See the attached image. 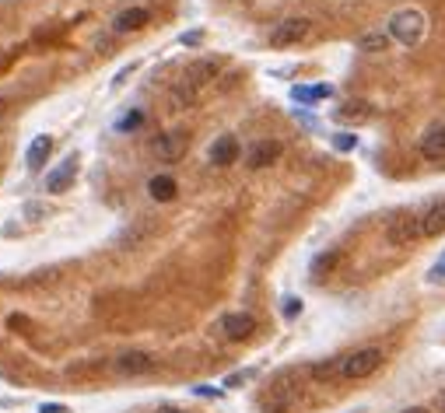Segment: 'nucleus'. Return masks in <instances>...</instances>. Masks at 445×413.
Returning <instances> with one entry per match:
<instances>
[{
	"instance_id": "f257e3e1",
	"label": "nucleus",
	"mask_w": 445,
	"mask_h": 413,
	"mask_svg": "<svg viewBox=\"0 0 445 413\" xmlns=\"http://www.w3.org/2000/svg\"><path fill=\"white\" fill-rule=\"evenodd\" d=\"M424 32H428V18H424V11H417V7L397 11V14L389 18V28H386V36L397 39L400 46H417V42L424 39Z\"/></svg>"
},
{
	"instance_id": "f03ea898",
	"label": "nucleus",
	"mask_w": 445,
	"mask_h": 413,
	"mask_svg": "<svg viewBox=\"0 0 445 413\" xmlns=\"http://www.w3.org/2000/svg\"><path fill=\"white\" fill-rule=\"evenodd\" d=\"M379 365H382V350L379 347H362V350L340 357V372L337 375L347 378V382H358V378H368V375L379 372Z\"/></svg>"
},
{
	"instance_id": "7ed1b4c3",
	"label": "nucleus",
	"mask_w": 445,
	"mask_h": 413,
	"mask_svg": "<svg viewBox=\"0 0 445 413\" xmlns=\"http://www.w3.org/2000/svg\"><path fill=\"white\" fill-rule=\"evenodd\" d=\"M414 224H417V242H421V239H435V235H442L445 231V197L431 200V204L424 206V214L414 217Z\"/></svg>"
},
{
	"instance_id": "20e7f679",
	"label": "nucleus",
	"mask_w": 445,
	"mask_h": 413,
	"mask_svg": "<svg viewBox=\"0 0 445 413\" xmlns=\"http://www.w3.org/2000/svg\"><path fill=\"white\" fill-rule=\"evenodd\" d=\"M309 32H312V21H309V18H284L281 25L270 32V46H274V49L295 46V42L305 39Z\"/></svg>"
},
{
	"instance_id": "39448f33",
	"label": "nucleus",
	"mask_w": 445,
	"mask_h": 413,
	"mask_svg": "<svg viewBox=\"0 0 445 413\" xmlns=\"http://www.w3.org/2000/svg\"><path fill=\"white\" fill-rule=\"evenodd\" d=\"M74 175H78V158L71 155V158H63L60 165H56L53 172H49V175H46V189L60 197V193H67V189H71Z\"/></svg>"
},
{
	"instance_id": "423d86ee",
	"label": "nucleus",
	"mask_w": 445,
	"mask_h": 413,
	"mask_svg": "<svg viewBox=\"0 0 445 413\" xmlns=\"http://www.w3.org/2000/svg\"><path fill=\"white\" fill-rule=\"evenodd\" d=\"M207 158H210V165H218V168L232 165V162L239 158V140H235V133H221V137L210 144Z\"/></svg>"
},
{
	"instance_id": "0eeeda50",
	"label": "nucleus",
	"mask_w": 445,
	"mask_h": 413,
	"mask_svg": "<svg viewBox=\"0 0 445 413\" xmlns=\"http://www.w3.org/2000/svg\"><path fill=\"white\" fill-rule=\"evenodd\" d=\"M155 365H158V361H155L151 354H144V350H126V354H120V357H116V372L130 375V378H133V375L155 372Z\"/></svg>"
},
{
	"instance_id": "6e6552de",
	"label": "nucleus",
	"mask_w": 445,
	"mask_h": 413,
	"mask_svg": "<svg viewBox=\"0 0 445 413\" xmlns=\"http://www.w3.org/2000/svg\"><path fill=\"white\" fill-rule=\"evenodd\" d=\"M148 21H151V11H148V7H126V11H120V14L113 18V32H116V36L140 32Z\"/></svg>"
},
{
	"instance_id": "1a4fd4ad",
	"label": "nucleus",
	"mask_w": 445,
	"mask_h": 413,
	"mask_svg": "<svg viewBox=\"0 0 445 413\" xmlns=\"http://www.w3.org/2000/svg\"><path fill=\"white\" fill-rule=\"evenodd\" d=\"M186 144H190V140H186L183 133H162V137L151 144V151H155L162 162H175V158L186 155Z\"/></svg>"
},
{
	"instance_id": "9d476101",
	"label": "nucleus",
	"mask_w": 445,
	"mask_h": 413,
	"mask_svg": "<svg viewBox=\"0 0 445 413\" xmlns=\"http://www.w3.org/2000/svg\"><path fill=\"white\" fill-rule=\"evenodd\" d=\"M277 158H281V144L277 140H260L249 151V168H267V165H274Z\"/></svg>"
},
{
	"instance_id": "9b49d317",
	"label": "nucleus",
	"mask_w": 445,
	"mask_h": 413,
	"mask_svg": "<svg viewBox=\"0 0 445 413\" xmlns=\"http://www.w3.org/2000/svg\"><path fill=\"white\" fill-rule=\"evenodd\" d=\"M221 330H225L228 340H245L249 333L256 330V323H252V315H245V312H232V315L221 319Z\"/></svg>"
},
{
	"instance_id": "f8f14e48",
	"label": "nucleus",
	"mask_w": 445,
	"mask_h": 413,
	"mask_svg": "<svg viewBox=\"0 0 445 413\" xmlns=\"http://www.w3.org/2000/svg\"><path fill=\"white\" fill-rule=\"evenodd\" d=\"M372 105L368 102H344V105H337L333 109V120L337 123H364V120H372Z\"/></svg>"
},
{
	"instance_id": "ddd939ff",
	"label": "nucleus",
	"mask_w": 445,
	"mask_h": 413,
	"mask_svg": "<svg viewBox=\"0 0 445 413\" xmlns=\"http://www.w3.org/2000/svg\"><path fill=\"white\" fill-rule=\"evenodd\" d=\"M417 147H421V155H424V158H439V162H442V158H445V123L435 126V130H428V133L421 137V144H417Z\"/></svg>"
},
{
	"instance_id": "4468645a",
	"label": "nucleus",
	"mask_w": 445,
	"mask_h": 413,
	"mask_svg": "<svg viewBox=\"0 0 445 413\" xmlns=\"http://www.w3.org/2000/svg\"><path fill=\"white\" fill-rule=\"evenodd\" d=\"M49 151H53V140L49 137H36L32 147H29V155H25V165L32 168V172H39L46 165V158H49Z\"/></svg>"
},
{
	"instance_id": "2eb2a0df",
	"label": "nucleus",
	"mask_w": 445,
	"mask_h": 413,
	"mask_svg": "<svg viewBox=\"0 0 445 413\" xmlns=\"http://www.w3.org/2000/svg\"><path fill=\"white\" fill-rule=\"evenodd\" d=\"M175 189H179V186H175V179H172V175H155V179L148 182V193H151L158 204L175 200Z\"/></svg>"
},
{
	"instance_id": "dca6fc26",
	"label": "nucleus",
	"mask_w": 445,
	"mask_h": 413,
	"mask_svg": "<svg viewBox=\"0 0 445 413\" xmlns=\"http://www.w3.org/2000/svg\"><path fill=\"white\" fill-rule=\"evenodd\" d=\"M337 259H340V252H337V249H329V252H319V256L312 259V277H316V281H319V277H326V273L333 270V263H337Z\"/></svg>"
},
{
	"instance_id": "f3484780",
	"label": "nucleus",
	"mask_w": 445,
	"mask_h": 413,
	"mask_svg": "<svg viewBox=\"0 0 445 413\" xmlns=\"http://www.w3.org/2000/svg\"><path fill=\"white\" fill-rule=\"evenodd\" d=\"M295 102H319V98H329V84H316V88H295L291 91Z\"/></svg>"
},
{
	"instance_id": "a211bd4d",
	"label": "nucleus",
	"mask_w": 445,
	"mask_h": 413,
	"mask_svg": "<svg viewBox=\"0 0 445 413\" xmlns=\"http://www.w3.org/2000/svg\"><path fill=\"white\" fill-rule=\"evenodd\" d=\"M386 42H389V36H382V32H368V36L358 39V49H364V53H382Z\"/></svg>"
},
{
	"instance_id": "6ab92c4d",
	"label": "nucleus",
	"mask_w": 445,
	"mask_h": 413,
	"mask_svg": "<svg viewBox=\"0 0 445 413\" xmlns=\"http://www.w3.org/2000/svg\"><path fill=\"white\" fill-rule=\"evenodd\" d=\"M354 144H358L354 133H337V137H333V147H337V151H351Z\"/></svg>"
},
{
	"instance_id": "aec40b11",
	"label": "nucleus",
	"mask_w": 445,
	"mask_h": 413,
	"mask_svg": "<svg viewBox=\"0 0 445 413\" xmlns=\"http://www.w3.org/2000/svg\"><path fill=\"white\" fill-rule=\"evenodd\" d=\"M428 281H431V284H445V256H442V259H439V263H435V266H431V273H428Z\"/></svg>"
},
{
	"instance_id": "412c9836",
	"label": "nucleus",
	"mask_w": 445,
	"mask_h": 413,
	"mask_svg": "<svg viewBox=\"0 0 445 413\" xmlns=\"http://www.w3.org/2000/svg\"><path fill=\"white\" fill-rule=\"evenodd\" d=\"M140 123H144V113H130L120 123V130H133V126H140Z\"/></svg>"
},
{
	"instance_id": "4be33fe9",
	"label": "nucleus",
	"mask_w": 445,
	"mask_h": 413,
	"mask_svg": "<svg viewBox=\"0 0 445 413\" xmlns=\"http://www.w3.org/2000/svg\"><path fill=\"white\" fill-rule=\"evenodd\" d=\"M179 42H183V46H200V42H203V32H200V28H193V32H186V36H183Z\"/></svg>"
},
{
	"instance_id": "5701e85b",
	"label": "nucleus",
	"mask_w": 445,
	"mask_h": 413,
	"mask_svg": "<svg viewBox=\"0 0 445 413\" xmlns=\"http://www.w3.org/2000/svg\"><path fill=\"white\" fill-rule=\"evenodd\" d=\"M298 312H302V301H298V298H287V305H284V315H287V319H295Z\"/></svg>"
},
{
	"instance_id": "b1692460",
	"label": "nucleus",
	"mask_w": 445,
	"mask_h": 413,
	"mask_svg": "<svg viewBox=\"0 0 445 413\" xmlns=\"http://www.w3.org/2000/svg\"><path fill=\"white\" fill-rule=\"evenodd\" d=\"M245 378H252V372H239V375H228V378H225V385H228V389H235V385H242Z\"/></svg>"
},
{
	"instance_id": "393cba45",
	"label": "nucleus",
	"mask_w": 445,
	"mask_h": 413,
	"mask_svg": "<svg viewBox=\"0 0 445 413\" xmlns=\"http://www.w3.org/2000/svg\"><path fill=\"white\" fill-rule=\"evenodd\" d=\"M42 413H67L63 407H42Z\"/></svg>"
},
{
	"instance_id": "a878e982",
	"label": "nucleus",
	"mask_w": 445,
	"mask_h": 413,
	"mask_svg": "<svg viewBox=\"0 0 445 413\" xmlns=\"http://www.w3.org/2000/svg\"><path fill=\"white\" fill-rule=\"evenodd\" d=\"M404 413H431V410H424V407H406Z\"/></svg>"
},
{
	"instance_id": "bb28decb",
	"label": "nucleus",
	"mask_w": 445,
	"mask_h": 413,
	"mask_svg": "<svg viewBox=\"0 0 445 413\" xmlns=\"http://www.w3.org/2000/svg\"><path fill=\"white\" fill-rule=\"evenodd\" d=\"M158 413H183V410H175V407H162Z\"/></svg>"
},
{
	"instance_id": "cd10ccee",
	"label": "nucleus",
	"mask_w": 445,
	"mask_h": 413,
	"mask_svg": "<svg viewBox=\"0 0 445 413\" xmlns=\"http://www.w3.org/2000/svg\"><path fill=\"white\" fill-rule=\"evenodd\" d=\"M4 109H7V102H4V98H0V116H4Z\"/></svg>"
},
{
	"instance_id": "c85d7f7f",
	"label": "nucleus",
	"mask_w": 445,
	"mask_h": 413,
	"mask_svg": "<svg viewBox=\"0 0 445 413\" xmlns=\"http://www.w3.org/2000/svg\"><path fill=\"white\" fill-rule=\"evenodd\" d=\"M442 413H445V403H442Z\"/></svg>"
}]
</instances>
